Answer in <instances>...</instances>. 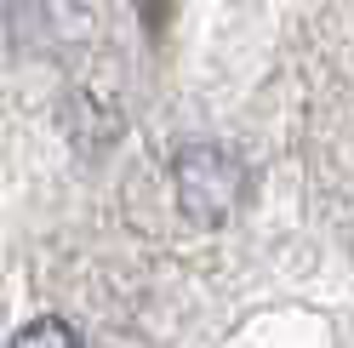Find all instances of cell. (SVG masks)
<instances>
[{
    "instance_id": "obj_1",
    "label": "cell",
    "mask_w": 354,
    "mask_h": 348,
    "mask_svg": "<svg viewBox=\"0 0 354 348\" xmlns=\"http://www.w3.org/2000/svg\"><path fill=\"white\" fill-rule=\"evenodd\" d=\"M171 188H177V211L201 229H223L229 217L246 206V166H240L223 143H189L171 166Z\"/></svg>"
},
{
    "instance_id": "obj_2",
    "label": "cell",
    "mask_w": 354,
    "mask_h": 348,
    "mask_svg": "<svg viewBox=\"0 0 354 348\" xmlns=\"http://www.w3.org/2000/svg\"><path fill=\"white\" fill-rule=\"evenodd\" d=\"M17 348H29V342H80V331H69V325H63V320H35V325H24V331H17L12 337Z\"/></svg>"
}]
</instances>
